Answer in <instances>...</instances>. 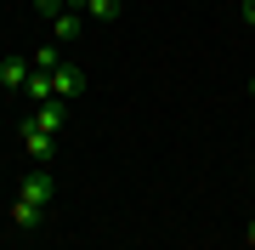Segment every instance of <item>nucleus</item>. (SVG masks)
Masks as SVG:
<instances>
[{"label":"nucleus","instance_id":"obj_1","mask_svg":"<svg viewBox=\"0 0 255 250\" xmlns=\"http://www.w3.org/2000/svg\"><path fill=\"white\" fill-rule=\"evenodd\" d=\"M46 205H51V171H28L17 188V205H11V222L17 228H40L46 222Z\"/></svg>","mask_w":255,"mask_h":250},{"label":"nucleus","instance_id":"obj_2","mask_svg":"<svg viewBox=\"0 0 255 250\" xmlns=\"http://www.w3.org/2000/svg\"><path fill=\"white\" fill-rule=\"evenodd\" d=\"M23 154L34 159V165H51V159H57V137H51V131H34V125H23Z\"/></svg>","mask_w":255,"mask_h":250},{"label":"nucleus","instance_id":"obj_3","mask_svg":"<svg viewBox=\"0 0 255 250\" xmlns=\"http://www.w3.org/2000/svg\"><path fill=\"white\" fill-rule=\"evenodd\" d=\"M80 91H85V74H80L74 63H63V68L51 74V97H57V102H74Z\"/></svg>","mask_w":255,"mask_h":250},{"label":"nucleus","instance_id":"obj_4","mask_svg":"<svg viewBox=\"0 0 255 250\" xmlns=\"http://www.w3.org/2000/svg\"><path fill=\"white\" fill-rule=\"evenodd\" d=\"M63 114H68V102H40V108L34 114H28V125H34V131H51V137H57V131H63Z\"/></svg>","mask_w":255,"mask_h":250},{"label":"nucleus","instance_id":"obj_5","mask_svg":"<svg viewBox=\"0 0 255 250\" xmlns=\"http://www.w3.org/2000/svg\"><path fill=\"white\" fill-rule=\"evenodd\" d=\"M28 74H34V68H28L23 57H6V63H0V85H6V91H23Z\"/></svg>","mask_w":255,"mask_h":250},{"label":"nucleus","instance_id":"obj_6","mask_svg":"<svg viewBox=\"0 0 255 250\" xmlns=\"http://www.w3.org/2000/svg\"><path fill=\"white\" fill-rule=\"evenodd\" d=\"M74 34H80V11H57V17H51V40H74Z\"/></svg>","mask_w":255,"mask_h":250},{"label":"nucleus","instance_id":"obj_7","mask_svg":"<svg viewBox=\"0 0 255 250\" xmlns=\"http://www.w3.org/2000/svg\"><path fill=\"white\" fill-rule=\"evenodd\" d=\"M23 91H28V102H34V108H40V102H51V74H40V68H34Z\"/></svg>","mask_w":255,"mask_h":250},{"label":"nucleus","instance_id":"obj_8","mask_svg":"<svg viewBox=\"0 0 255 250\" xmlns=\"http://www.w3.org/2000/svg\"><path fill=\"white\" fill-rule=\"evenodd\" d=\"M85 17H97V23H108V17H119V0H85Z\"/></svg>","mask_w":255,"mask_h":250},{"label":"nucleus","instance_id":"obj_9","mask_svg":"<svg viewBox=\"0 0 255 250\" xmlns=\"http://www.w3.org/2000/svg\"><path fill=\"white\" fill-rule=\"evenodd\" d=\"M34 68H40V74H57V68H63V63H57V46H46V51H34Z\"/></svg>","mask_w":255,"mask_h":250},{"label":"nucleus","instance_id":"obj_10","mask_svg":"<svg viewBox=\"0 0 255 250\" xmlns=\"http://www.w3.org/2000/svg\"><path fill=\"white\" fill-rule=\"evenodd\" d=\"M34 6H40V11H63V0H34Z\"/></svg>","mask_w":255,"mask_h":250},{"label":"nucleus","instance_id":"obj_11","mask_svg":"<svg viewBox=\"0 0 255 250\" xmlns=\"http://www.w3.org/2000/svg\"><path fill=\"white\" fill-rule=\"evenodd\" d=\"M244 23H250V28H255V0H244Z\"/></svg>","mask_w":255,"mask_h":250},{"label":"nucleus","instance_id":"obj_12","mask_svg":"<svg viewBox=\"0 0 255 250\" xmlns=\"http://www.w3.org/2000/svg\"><path fill=\"white\" fill-rule=\"evenodd\" d=\"M244 239H250V250H255V222H250V233H244Z\"/></svg>","mask_w":255,"mask_h":250},{"label":"nucleus","instance_id":"obj_13","mask_svg":"<svg viewBox=\"0 0 255 250\" xmlns=\"http://www.w3.org/2000/svg\"><path fill=\"white\" fill-rule=\"evenodd\" d=\"M250 97H255V80H250Z\"/></svg>","mask_w":255,"mask_h":250}]
</instances>
